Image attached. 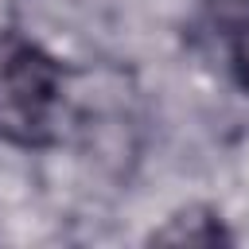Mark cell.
Here are the masks:
<instances>
[{
	"instance_id": "6da1fadb",
	"label": "cell",
	"mask_w": 249,
	"mask_h": 249,
	"mask_svg": "<svg viewBox=\"0 0 249 249\" xmlns=\"http://www.w3.org/2000/svg\"><path fill=\"white\" fill-rule=\"evenodd\" d=\"M62 113V62L19 31H0V140L43 148Z\"/></svg>"
},
{
	"instance_id": "7a4b0ae2",
	"label": "cell",
	"mask_w": 249,
	"mask_h": 249,
	"mask_svg": "<svg viewBox=\"0 0 249 249\" xmlns=\"http://www.w3.org/2000/svg\"><path fill=\"white\" fill-rule=\"evenodd\" d=\"M230 66H233L237 86L249 93V19L230 31Z\"/></svg>"
},
{
	"instance_id": "3957f363",
	"label": "cell",
	"mask_w": 249,
	"mask_h": 249,
	"mask_svg": "<svg viewBox=\"0 0 249 249\" xmlns=\"http://www.w3.org/2000/svg\"><path fill=\"white\" fill-rule=\"evenodd\" d=\"M206 8H210V16H214L226 31H233L237 23L249 19V0H206Z\"/></svg>"
}]
</instances>
